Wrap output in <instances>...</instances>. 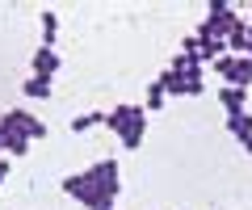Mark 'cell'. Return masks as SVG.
<instances>
[{"label": "cell", "mask_w": 252, "mask_h": 210, "mask_svg": "<svg viewBox=\"0 0 252 210\" xmlns=\"http://www.w3.org/2000/svg\"><path fill=\"white\" fill-rule=\"evenodd\" d=\"M105 126L122 139V147H139L143 143V130H147V110H139V105H118L114 114H105Z\"/></svg>", "instance_id": "obj_1"}, {"label": "cell", "mask_w": 252, "mask_h": 210, "mask_svg": "<svg viewBox=\"0 0 252 210\" xmlns=\"http://www.w3.org/2000/svg\"><path fill=\"white\" fill-rule=\"evenodd\" d=\"M63 189H67V198L84 202V206H89V210H109V206H114V202H109L105 193L97 189V181H93V177H89V168H84V173H72V177H67V181H63Z\"/></svg>", "instance_id": "obj_2"}, {"label": "cell", "mask_w": 252, "mask_h": 210, "mask_svg": "<svg viewBox=\"0 0 252 210\" xmlns=\"http://www.w3.org/2000/svg\"><path fill=\"white\" fill-rule=\"evenodd\" d=\"M160 84H164V92H189V97H198L206 84H202V67H168V72L160 76Z\"/></svg>", "instance_id": "obj_3"}, {"label": "cell", "mask_w": 252, "mask_h": 210, "mask_svg": "<svg viewBox=\"0 0 252 210\" xmlns=\"http://www.w3.org/2000/svg\"><path fill=\"white\" fill-rule=\"evenodd\" d=\"M244 17H235L231 4H223V0H210V9H206V21H202V30L215 38H231V30L240 26Z\"/></svg>", "instance_id": "obj_4"}, {"label": "cell", "mask_w": 252, "mask_h": 210, "mask_svg": "<svg viewBox=\"0 0 252 210\" xmlns=\"http://www.w3.org/2000/svg\"><path fill=\"white\" fill-rule=\"evenodd\" d=\"M89 177L97 181V189L105 193L109 202L118 198V160H97V164L89 168Z\"/></svg>", "instance_id": "obj_5"}, {"label": "cell", "mask_w": 252, "mask_h": 210, "mask_svg": "<svg viewBox=\"0 0 252 210\" xmlns=\"http://www.w3.org/2000/svg\"><path fill=\"white\" fill-rule=\"evenodd\" d=\"M55 72H59V55H55V46H42L34 55V76H46V80H51Z\"/></svg>", "instance_id": "obj_6"}, {"label": "cell", "mask_w": 252, "mask_h": 210, "mask_svg": "<svg viewBox=\"0 0 252 210\" xmlns=\"http://www.w3.org/2000/svg\"><path fill=\"white\" fill-rule=\"evenodd\" d=\"M219 101L227 105V118H231V114H244V101H248V92L227 84V89H219Z\"/></svg>", "instance_id": "obj_7"}, {"label": "cell", "mask_w": 252, "mask_h": 210, "mask_svg": "<svg viewBox=\"0 0 252 210\" xmlns=\"http://www.w3.org/2000/svg\"><path fill=\"white\" fill-rule=\"evenodd\" d=\"M227 130L244 143V139L252 135V114H248V110H244V114H231V118H227Z\"/></svg>", "instance_id": "obj_8"}, {"label": "cell", "mask_w": 252, "mask_h": 210, "mask_svg": "<svg viewBox=\"0 0 252 210\" xmlns=\"http://www.w3.org/2000/svg\"><path fill=\"white\" fill-rule=\"evenodd\" d=\"M26 97H34V101L51 97V80H46V76H30L26 80Z\"/></svg>", "instance_id": "obj_9"}, {"label": "cell", "mask_w": 252, "mask_h": 210, "mask_svg": "<svg viewBox=\"0 0 252 210\" xmlns=\"http://www.w3.org/2000/svg\"><path fill=\"white\" fill-rule=\"evenodd\" d=\"M164 101H168V92H164V84H160V80H152V84H147V110H160Z\"/></svg>", "instance_id": "obj_10"}, {"label": "cell", "mask_w": 252, "mask_h": 210, "mask_svg": "<svg viewBox=\"0 0 252 210\" xmlns=\"http://www.w3.org/2000/svg\"><path fill=\"white\" fill-rule=\"evenodd\" d=\"M97 122H105V114H80V118H72V130H76V135H84V130L97 126Z\"/></svg>", "instance_id": "obj_11"}, {"label": "cell", "mask_w": 252, "mask_h": 210, "mask_svg": "<svg viewBox=\"0 0 252 210\" xmlns=\"http://www.w3.org/2000/svg\"><path fill=\"white\" fill-rule=\"evenodd\" d=\"M55 34H59V17H55V13H42V38H46V46H55Z\"/></svg>", "instance_id": "obj_12"}, {"label": "cell", "mask_w": 252, "mask_h": 210, "mask_svg": "<svg viewBox=\"0 0 252 210\" xmlns=\"http://www.w3.org/2000/svg\"><path fill=\"white\" fill-rule=\"evenodd\" d=\"M4 173H9V164H4V160H0V181H4Z\"/></svg>", "instance_id": "obj_13"}, {"label": "cell", "mask_w": 252, "mask_h": 210, "mask_svg": "<svg viewBox=\"0 0 252 210\" xmlns=\"http://www.w3.org/2000/svg\"><path fill=\"white\" fill-rule=\"evenodd\" d=\"M244 151H252V135H248V139H244Z\"/></svg>", "instance_id": "obj_14"}, {"label": "cell", "mask_w": 252, "mask_h": 210, "mask_svg": "<svg viewBox=\"0 0 252 210\" xmlns=\"http://www.w3.org/2000/svg\"><path fill=\"white\" fill-rule=\"evenodd\" d=\"M248 63H252V55H248Z\"/></svg>", "instance_id": "obj_15"}, {"label": "cell", "mask_w": 252, "mask_h": 210, "mask_svg": "<svg viewBox=\"0 0 252 210\" xmlns=\"http://www.w3.org/2000/svg\"><path fill=\"white\" fill-rule=\"evenodd\" d=\"M109 210H118V206H109Z\"/></svg>", "instance_id": "obj_16"}]
</instances>
